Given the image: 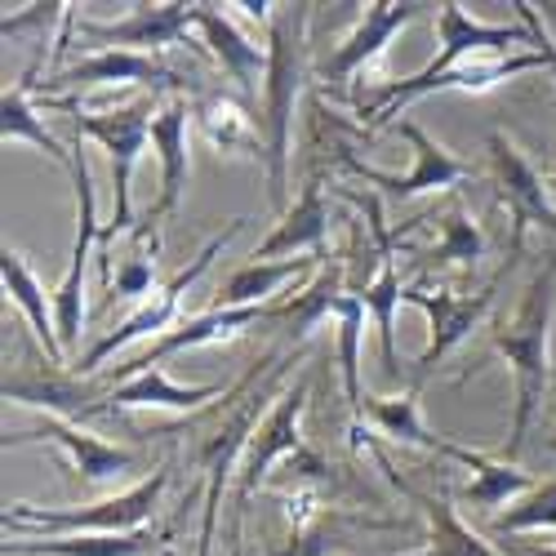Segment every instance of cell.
I'll use <instances>...</instances> for the list:
<instances>
[{"mask_svg":"<svg viewBox=\"0 0 556 556\" xmlns=\"http://www.w3.org/2000/svg\"><path fill=\"white\" fill-rule=\"evenodd\" d=\"M307 18L312 5H276L267 18V76H263V148H267V197L286 205L294 103L307 76Z\"/></svg>","mask_w":556,"mask_h":556,"instance_id":"cell-2","label":"cell"},{"mask_svg":"<svg viewBox=\"0 0 556 556\" xmlns=\"http://www.w3.org/2000/svg\"><path fill=\"white\" fill-rule=\"evenodd\" d=\"M214 396H227V388L223 383L182 388V383H174L165 375V369H143V375L116 383L103 396V405H108V414H125V409H201Z\"/></svg>","mask_w":556,"mask_h":556,"instance_id":"cell-21","label":"cell"},{"mask_svg":"<svg viewBox=\"0 0 556 556\" xmlns=\"http://www.w3.org/2000/svg\"><path fill=\"white\" fill-rule=\"evenodd\" d=\"M396 134L409 138L414 148V169L409 174H379V169H365L361 161H348L352 174H361L365 182H375V188H383L388 197H419V192H450L454 182L472 178V165L458 161L454 152H445L432 134H424L414 121H396Z\"/></svg>","mask_w":556,"mask_h":556,"instance_id":"cell-11","label":"cell"},{"mask_svg":"<svg viewBox=\"0 0 556 556\" xmlns=\"http://www.w3.org/2000/svg\"><path fill=\"white\" fill-rule=\"evenodd\" d=\"M197 5H138L129 18L121 23H80L76 36L80 40H94L99 50H169L188 36Z\"/></svg>","mask_w":556,"mask_h":556,"instance_id":"cell-14","label":"cell"},{"mask_svg":"<svg viewBox=\"0 0 556 556\" xmlns=\"http://www.w3.org/2000/svg\"><path fill=\"white\" fill-rule=\"evenodd\" d=\"M517 10H521V23H526L530 40L539 45V54H543V63H547V72H552V80H556V40L543 31V23H539V14H534L530 5H517ZM547 188H552V197H556V169H552V182H547Z\"/></svg>","mask_w":556,"mask_h":556,"instance_id":"cell-35","label":"cell"},{"mask_svg":"<svg viewBox=\"0 0 556 556\" xmlns=\"http://www.w3.org/2000/svg\"><path fill=\"white\" fill-rule=\"evenodd\" d=\"M485 254V241H481V231H477V223H468V214L463 210H450L445 218H441V241L428 250V258L441 267V263H472L477 267V258Z\"/></svg>","mask_w":556,"mask_h":556,"instance_id":"cell-33","label":"cell"},{"mask_svg":"<svg viewBox=\"0 0 556 556\" xmlns=\"http://www.w3.org/2000/svg\"><path fill=\"white\" fill-rule=\"evenodd\" d=\"M156 534H63V539H5V556H156Z\"/></svg>","mask_w":556,"mask_h":556,"instance_id":"cell-23","label":"cell"},{"mask_svg":"<svg viewBox=\"0 0 556 556\" xmlns=\"http://www.w3.org/2000/svg\"><path fill=\"white\" fill-rule=\"evenodd\" d=\"M286 369H290V365H281L271 379H263V383H258V392H245V388L254 383V369H250V379L241 383V401H237V409L227 414V424L218 428V437L201 450L205 481H210V490H205V521H201V556H210V543H214V521H218V503H223L227 472L237 468V458L250 450V441H254V432H258V419H267V414H263L267 392L276 388V379H281Z\"/></svg>","mask_w":556,"mask_h":556,"instance_id":"cell-8","label":"cell"},{"mask_svg":"<svg viewBox=\"0 0 556 556\" xmlns=\"http://www.w3.org/2000/svg\"><path fill=\"white\" fill-rule=\"evenodd\" d=\"M152 286H156V263H152L148 254H134V258H125V267L116 271V281H112V290H108V303H112V299L152 294Z\"/></svg>","mask_w":556,"mask_h":556,"instance_id":"cell-34","label":"cell"},{"mask_svg":"<svg viewBox=\"0 0 556 556\" xmlns=\"http://www.w3.org/2000/svg\"><path fill=\"white\" fill-rule=\"evenodd\" d=\"M334 320H339V375H343V396L352 409V428L361 424V330H365V303L356 294H339L334 303Z\"/></svg>","mask_w":556,"mask_h":556,"instance_id":"cell-30","label":"cell"},{"mask_svg":"<svg viewBox=\"0 0 556 556\" xmlns=\"http://www.w3.org/2000/svg\"><path fill=\"white\" fill-rule=\"evenodd\" d=\"M31 441H54V445L67 454L72 468L80 472L85 485H108V481H116L121 472L134 468V454H129V450L108 445L103 437L80 432L76 424L54 419V414H50V419H45L40 428H31V432H14V437H5V445H31Z\"/></svg>","mask_w":556,"mask_h":556,"instance_id":"cell-15","label":"cell"},{"mask_svg":"<svg viewBox=\"0 0 556 556\" xmlns=\"http://www.w3.org/2000/svg\"><path fill=\"white\" fill-rule=\"evenodd\" d=\"M263 316H276V307H237V312H201V316H188L182 326L165 330L161 339H152L138 356H129V365H116L112 375H103V383H125L143 369H161V361H169L174 352L182 348H205V343H223V339H237L241 330H250L254 320Z\"/></svg>","mask_w":556,"mask_h":556,"instance_id":"cell-12","label":"cell"},{"mask_svg":"<svg viewBox=\"0 0 556 556\" xmlns=\"http://www.w3.org/2000/svg\"><path fill=\"white\" fill-rule=\"evenodd\" d=\"M307 396H312V383L299 379L290 392L276 396V405L267 409V419L258 424L250 450H245V463H241V485H237V503H250V494L267 481L271 463L276 458H294L303 454V437H299V419L307 409Z\"/></svg>","mask_w":556,"mask_h":556,"instance_id":"cell-13","label":"cell"},{"mask_svg":"<svg viewBox=\"0 0 556 556\" xmlns=\"http://www.w3.org/2000/svg\"><path fill=\"white\" fill-rule=\"evenodd\" d=\"M414 503L424 507V517H428V547L419 556H498L481 534H472L468 526L458 521V513L450 507L445 494H424V490H414V485H401Z\"/></svg>","mask_w":556,"mask_h":556,"instance_id":"cell-25","label":"cell"},{"mask_svg":"<svg viewBox=\"0 0 556 556\" xmlns=\"http://www.w3.org/2000/svg\"><path fill=\"white\" fill-rule=\"evenodd\" d=\"M59 85L67 89H89V85H152V89H182L178 72L156 63L152 54L134 50H99L94 59H80L67 72H59Z\"/></svg>","mask_w":556,"mask_h":556,"instance_id":"cell-19","label":"cell"},{"mask_svg":"<svg viewBox=\"0 0 556 556\" xmlns=\"http://www.w3.org/2000/svg\"><path fill=\"white\" fill-rule=\"evenodd\" d=\"M490 169L503 205L513 210V254H521L526 227H543L556 237V197L507 134H490Z\"/></svg>","mask_w":556,"mask_h":556,"instance_id":"cell-10","label":"cell"},{"mask_svg":"<svg viewBox=\"0 0 556 556\" xmlns=\"http://www.w3.org/2000/svg\"><path fill=\"white\" fill-rule=\"evenodd\" d=\"M405 303H414L419 312H428V326H432L428 348L419 352V361H414V388H419V383L432 375V369L481 326L485 312L498 303V281H490V286L477 290V294H445V290L428 294L424 281H414V286H405Z\"/></svg>","mask_w":556,"mask_h":556,"instance_id":"cell-9","label":"cell"},{"mask_svg":"<svg viewBox=\"0 0 556 556\" xmlns=\"http://www.w3.org/2000/svg\"><path fill=\"white\" fill-rule=\"evenodd\" d=\"M192 27H201V36L210 40V50L218 54L223 72H227L231 80H237L241 94H245V99H254L258 76H267V50H263V45H254L237 23H231L227 14H218L214 5H197Z\"/></svg>","mask_w":556,"mask_h":556,"instance_id":"cell-20","label":"cell"},{"mask_svg":"<svg viewBox=\"0 0 556 556\" xmlns=\"http://www.w3.org/2000/svg\"><path fill=\"white\" fill-rule=\"evenodd\" d=\"M530 530L556 534V481L534 485L526 498L507 503V513L494 517V534H530Z\"/></svg>","mask_w":556,"mask_h":556,"instance_id":"cell-32","label":"cell"},{"mask_svg":"<svg viewBox=\"0 0 556 556\" xmlns=\"http://www.w3.org/2000/svg\"><path fill=\"white\" fill-rule=\"evenodd\" d=\"M312 267V258H281V263H245L227 276V286L214 294L210 312H237V307H263V299H271L281 286L299 281Z\"/></svg>","mask_w":556,"mask_h":556,"instance_id":"cell-24","label":"cell"},{"mask_svg":"<svg viewBox=\"0 0 556 556\" xmlns=\"http://www.w3.org/2000/svg\"><path fill=\"white\" fill-rule=\"evenodd\" d=\"M188 121H192V108L182 94H174L152 121V148L161 152V192L143 218V231L169 218L182 201V188H188Z\"/></svg>","mask_w":556,"mask_h":556,"instance_id":"cell-17","label":"cell"},{"mask_svg":"<svg viewBox=\"0 0 556 556\" xmlns=\"http://www.w3.org/2000/svg\"><path fill=\"white\" fill-rule=\"evenodd\" d=\"M245 227V218H231L227 223V231H218V237H210L205 241V250L188 263V267H182V271H174L169 276V281L165 286H156V294L143 303V307H138L129 320H125V326H116L112 334H103L94 348H89L85 356H76L72 365H76V375H94V369L116 352V348H129V343H138V339H161L169 326H174V316H178V303H182V294H188L197 281H201V276L210 271V263L227 250V241L231 237H237V231Z\"/></svg>","mask_w":556,"mask_h":556,"instance_id":"cell-5","label":"cell"},{"mask_svg":"<svg viewBox=\"0 0 556 556\" xmlns=\"http://www.w3.org/2000/svg\"><path fill=\"white\" fill-rule=\"evenodd\" d=\"M445 458H458L463 468H472V481H468V490H463V498H468L472 507H481V513H490V507H498L507 498L534 490V481L526 472L507 468V463H494L485 454H472V450H463V445H445Z\"/></svg>","mask_w":556,"mask_h":556,"instance_id":"cell-26","label":"cell"},{"mask_svg":"<svg viewBox=\"0 0 556 556\" xmlns=\"http://www.w3.org/2000/svg\"><path fill=\"white\" fill-rule=\"evenodd\" d=\"M0 134H5V143H31L40 148L50 161H59L63 169H72V152L59 143V138L36 121V108L27 103V89H5V103H0Z\"/></svg>","mask_w":556,"mask_h":556,"instance_id":"cell-31","label":"cell"},{"mask_svg":"<svg viewBox=\"0 0 556 556\" xmlns=\"http://www.w3.org/2000/svg\"><path fill=\"white\" fill-rule=\"evenodd\" d=\"M152 108L134 103L121 112H80L76 116V134L94 138V143L112 156V218L103 223V245L125 237L134 227V210H129V182H134V165L143 156V148L152 143Z\"/></svg>","mask_w":556,"mask_h":556,"instance_id":"cell-6","label":"cell"},{"mask_svg":"<svg viewBox=\"0 0 556 556\" xmlns=\"http://www.w3.org/2000/svg\"><path fill=\"white\" fill-rule=\"evenodd\" d=\"M547 263L530 276V286L517 303V312L498 320L494 330V356L513 365V428H507V458H517L526 450V437L543 409L547 375H552V320H556V254H543Z\"/></svg>","mask_w":556,"mask_h":556,"instance_id":"cell-1","label":"cell"},{"mask_svg":"<svg viewBox=\"0 0 556 556\" xmlns=\"http://www.w3.org/2000/svg\"><path fill=\"white\" fill-rule=\"evenodd\" d=\"M428 5H388V0H375V5H365L356 31L334 50V59L320 67V80H330V85H348L352 76H361L369 63H375L383 54V45L409 27L414 18H419Z\"/></svg>","mask_w":556,"mask_h":556,"instance_id":"cell-16","label":"cell"},{"mask_svg":"<svg viewBox=\"0 0 556 556\" xmlns=\"http://www.w3.org/2000/svg\"><path fill=\"white\" fill-rule=\"evenodd\" d=\"M361 419H375L392 441L419 445V450L445 454V445H450V441H441L437 432L424 428V419H419V388H409V392H401V396H369V392H365ZM356 428H361V424H356ZM356 428H352V432H356Z\"/></svg>","mask_w":556,"mask_h":556,"instance_id":"cell-27","label":"cell"},{"mask_svg":"<svg viewBox=\"0 0 556 556\" xmlns=\"http://www.w3.org/2000/svg\"><path fill=\"white\" fill-rule=\"evenodd\" d=\"M437 27H441V54H437L424 72H414V76H405V80H388V85H379L369 99H361V116H369L375 125H379V121H392L405 103L424 99L445 72H454V67H463V63H477L481 54L507 50V45H521V40L530 36L526 27L477 23L472 14H463V5H454V0H445V5H441Z\"/></svg>","mask_w":556,"mask_h":556,"instance_id":"cell-3","label":"cell"},{"mask_svg":"<svg viewBox=\"0 0 556 556\" xmlns=\"http://www.w3.org/2000/svg\"><path fill=\"white\" fill-rule=\"evenodd\" d=\"M326 241H330V201L320 197V178H307L299 201L281 214V223L271 227V237L263 245H254L250 263H271L276 254H294L299 258L303 250H312L320 263H326L330 258Z\"/></svg>","mask_w":556,"mask_h":556,"instance_id":"cell-18","label":"cell"},{"mask_svg":"<svg viewBox=\"0 0 556 556\" xmlns=\"http://www.w3.org/2000/svg\"><path fill=\"white\" fill-rule=\"evenodd\" d=\"M72 182H76V245L67 258L63 281L54 286V326H59V343L63 352H72L85 334V263L89 250L103 241V223H99V205H94V174H89V156L80 152V143L72 148Z\"/></svg>","mask_w":556,"mask_h":556,"instance_id":"cell-7","label":"cell"},{"mask_svg":"<svg viewBox=\"0 0 556 556\" xmlns=\"http://www.w3.org/2000/svg\"><path fill=\"white\" fill-rule=\"evenodd\" d=\"M361 303H365V312L375 316V326H379V352H383L388 379L392 383H405V369H401V356H396V307L405 303V286H401V276H396L392 254L379 263L375 286L361 294Z\"/></svg>","mask_w":556,"mask_h":556,"instance_id":"cell-28","label":"cell"},{"mask_svg":"<svg viewBox=\"0 0 556 556\" xmlns=\"http://www.w3.org/2000/svg\"><path fill=\"white\" fill-rule=\"evenodd\" d=\"M201 129L210 134V143L214 148H223V152H245V156H258V161H267V148H263V125H254L250 121V112H245V103H237V99H205L201 103Z\"/></svg>","mask_w":556,"mask_h":556,"instance_id":"cell-29","label":"cell"},{"mask_svg":"<svg viewBox=\"0 0 556 556\" xmlns=\"http://www.w3.org/2000/svg\"><path fill=\"white\" fill-rule=\"evenodd\" d=\"M0 281H5V294L27 312V326L40 339L45 356L54 365H67V352L59 343V326H54V299H45V286L36 281V271L27 267V258L18 250H0Z\"/></svg>","mask_w":556,"mask_h":556,"instance_id":"cell-22","label":"cell"},{"mask_svg":"<svg viewBox=\"0 0 556 556\" xmlns=\"http://www.w3.org/2000/svg\"><path fill=\"white\" fill-rule=\"evenodd\" d=\"M165 472H156L152 481H138L134 490L116 494V498H99L89 507H31V503H10L5 507V530H45L50 539L63 534H134L143 526L165 490Z\"/></svg>","mask_w":556,"mask_h":556,"instance_id":"cell-4","label":"cell"}]
</instances>
